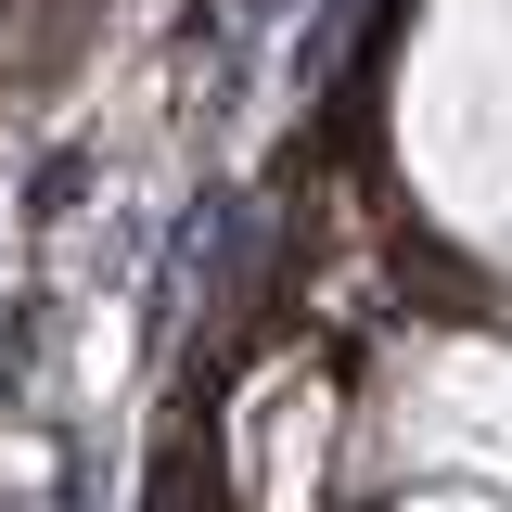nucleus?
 I'll return each instance as SVG.
<instances>
[{
    "label": "nucleus",
    "mask_w": 512,
    "mask_h": 512,
    "mask_svg": "<svg viewBox=\"0 0 512 512\" xmlns=\"http://www.w3.org/2000/svg\"><path fill=\"white\" fill-rule=\"evenodd\" d=\"M397 154L461 256L512 269V0H448L397 90Z\"/></svg>",
    "instance_id": "2"
},
{
    "label": "nucleus",
    "mask_w": 512,
    "mask_h": 512,
    "mask_svg": "<svg viewBox=\"0 0 512 512\" xmlns=\"http://www.w3.org/2000/svg\"><path fill=\"white\" fill-rule=\"evenodd\" d=\"M372 487H500L512 500V333L487 308L397 320L359 372Z\"/></svg>",
    "instance_id": "1"
},
{
    "label": "nucleus",
    "mask_w": 512,
    "mask_h": 512,
    "mask_svg": "<svg viewBox=\"0 0 512 512\" xmlns=\"http://www.w3.org/2000/svg\"><path fill=\"white\" fill-rule=\"evenodd\" d=\"M384 512H512V500H500V487H397Z\"/></svg>",
    "instance_id": "3"
}]
</instances>
